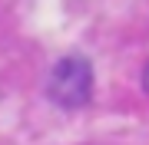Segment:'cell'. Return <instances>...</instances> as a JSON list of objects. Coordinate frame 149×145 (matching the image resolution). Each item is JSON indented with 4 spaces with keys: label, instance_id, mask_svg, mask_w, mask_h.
<instances>
[{
    "label": "cell",
    "instance_id": "obj_1",
    "mask_svg": "<svg viewBox=\"0 0 149 145\" xmlns=\"http://www.w3.org/2000/svg\"><path fill=\"white\" fill-rule=\"evenodd\" d=\"M47 92L56 106L63 109H80L93 96V66L86 56H63L60 63L50 69Z\"/></svg>",
    "mask_w": 149,
    "mask_h": 145
},
{
    "label": "cell",
    "instance_id": "obj_2",
    "mask_svg": "<svg viewBox=\"0 0 149 145\" xmlns=\"http://www.w3.org/2000/svg\"><path fill=\"white\" fill-rule=\"evenodd\" d=\"M143 89L149 92V63H146V69H143Z\"/></svg>",
    "mask_w": 149,
    "mask_h": 145
}]
</instances>
